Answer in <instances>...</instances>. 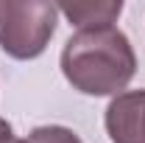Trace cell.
<instances>
[{"label":"cell","mask_w":145,"mask_h":143,"mask_svg":"<svg viewBox=\"0 0 145 143\" xmlns=\"http://www.w3.org/2000/svg\"><path fill=\"white\" fill-rule=\"evenodd\" d=\"M6 132H11V126H8L3 118H0V135H6Z\"/></svg>","instance_id":"cell-7"},{"label":"cell","mask_w":145,"mask_h":143,"mask_svg":"<svg viewBox=\"0 0 145 143\" xmlns=\"http://www.w3.org/2000/svg\"><path fill=\"white\" fill-rule=\"evenodd\" d=\"M61 70L75 90L87 95L120 93L137 70V56L128 36L114 28H81L61 51Z\"/></svg>","instance_id":"cell-1"},{"label":"cell","mask_w":145,"mask_h":143,"mask_svg":"<svg viewBox=\"0 0 145 143\" xmlns=\"http://www.w3.org/2000/svg\"><path fill=\"white\" fill-rule=\"evenodd\" d=\"M0 143H28V140H20V138H14L11 132H6V135H0Z\"/></svg>","instance_id":"cell-6"},{"label":"cell","mask_w":145,"mask_h":143,"mask_svg":"<svg viewBox=\"0 0 145 143\" xmlns=\"http://www.w3.org/2000/svg\"><path fill=\"white\" fill-rule=\"evenodd\" d=\"M59 11H64L78 28H103L112 25L117 14L123 11L120 0H109V3H61Z\"/></svg>","instance_id":"cell-4"},{"label":"cell","mask_w":145,"mask_h":143,"mask_svg":"<svg viewBox=\"0 0 145 143\" xmlns=\"http://www.w3.org/2000/svg\"><path fill=\"white\" fill-rule=\"evenodd\" d=\"M28 143H81L78 135L64 126H39L28 135Z\"/></svg>","instance_id":"cell-5"},{"label":"cell","mask_w":145,"mask_h":143,"mask_svg":"<svg viewBox=\"0 0 145 143\" xmlns=\"http://www.w3.org/2000/svg\"><path fill=\"white\" fill-rule=\"evenodd\" d=\"M112 143H145V90L120 93L106 109Z\"/></svg>","instance_id":"cell-3"},{"label":"cell","mask_w":145,"mask_h":143,"mask_svg":"<svg viewBox=\"0 0 145 143\" xmlns=\"http://www.w3.org/2000/svg\"><path fill=\"white\" fill-rule=\"evenodd\" d=\"M59 20V6L45 0L0 3V45L14 59H34L50 42Z\"/></svg>","instance_id":"cell-2"}]
</instances>
